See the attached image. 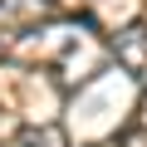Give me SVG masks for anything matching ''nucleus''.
<instances>
[{"instance_id": "nucleus-5", "label": "nucleus", "mask_w": 147, "mask_h": 147, "mask_svg": "<svg viewBox=\"0 0 147 147\" xmlns=\"http://www.w3.org/2000/svg\"><path fill=\"white\" fill-rule=\"evenodd\" d=\"M137 113H142V123H147V88H142V98H137Z\"/></svg>"}, {"instance_id": "nucleus-6", "label": "nucleus", "mask_w": 147, "mask_h": 147, "mask_svg": "<svg viewBox=\"0 0 147 147\" xmlns=\"http://www.w3.org/2000/svg\"><path fill=\"white\" fill-rule=\"evenodd\" d=\"M0 59H5V44H0Z\"/></svg>"}, {"instance_id": "nucleus-3", "label": "nucleus", "mask_w": 147, "mask_h": 147, "mask_svg": "<svg viewBox=\"0 0 147 147\" xmlns=\"http://www.w3.org/2000/svg\"><path fill=\"white\" fill-rule=\"evenodd\" d=\"M0 147H64V137H59V127L39 123V127H20L10 137H0Z\"/></svg>"}, {"instance_id": "nucleus-2", "label": "nucleus", "mask_w": 147, "mask_h": 147, "mask_svg": "<svg viewBox=\"0 0 147 147\" xmlns=\"http://www.w3.org/2000/svg\"><path fill=\"white\" fill-rule=\"evenodd\" d=\"M54 15L49 0H0V30H20L25 20H44Z\"/></svg>"}, {"instance_id": "nucleus-1", "label": "nucleus", "mask_w": 147, "mask_h": 147, "mask_svg": "<svg viewBox=\"0 0 147 147\" xmlns=\"http://www.w3.org/2000/svg\"><path fill=\"white\" fill-rule=\"evenodd\" d=\"M108 49H113V59H118L127 74L147 79V20H137V25H127L123 34H113Z\"/></svg>"}, {"instance_id": "nucleus-4", "label": "nucleus", "mask_w": 147, "mask_h": 147, "mask_svg": "<svg viewBox=\"0 0 147 147\" xmlns=\"http://www.w3.org/2000/svg\"><path fill=\"white\" fill-rule=\"evenodd\" d=\"M49 5H54V10H79L84 0H49Z\"/></svg>"}]
</instances>
